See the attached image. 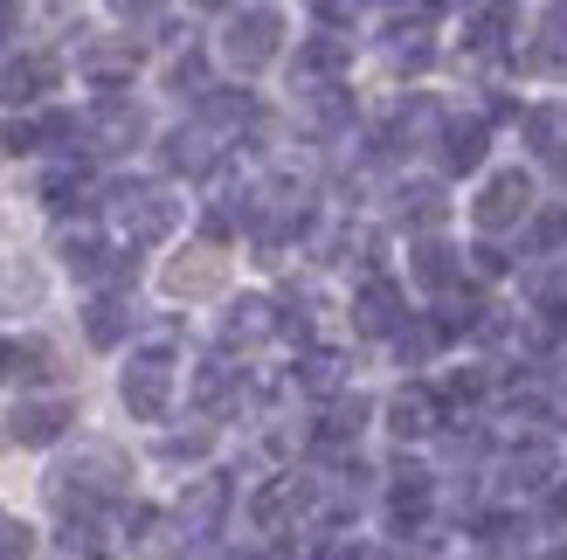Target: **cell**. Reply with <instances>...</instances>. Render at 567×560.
<instances>
[{"label": "cell", "mask_w": 567, "mask_h": 560, "mask_svg": "<svg viewBox=\"0 0 567 560\" xmlns=\"http://www.w3.org/2000/svg\"><path fill=\"white\" fill-rule=\"evenodd\" d=\"M305 498H311V485H305V478H277V485L257 498V526H264V533H284V526L305 512Z\"/></svg>", "instance_id": "obj_24"}, {"label": "cell", "mask_w": 567, "mask_h": 560, "mask_svg": "<svg viewBox=\"0 0 567 560\" xmlns=\"http://www.w3.org/2000/svg\"><path fill=\"white\" fill-rule=\"evenodd\" d=\"M311 14H319L326 28H347V21L360 14V0H311Z\"/></svg>", "instance_id": "obj_40"}, {"label": "cell", "mask_w": 567, "mask_h": 560, "mask_svg": "<svg viewBox=\"0 0 567 560\" xmlns=\"http://www.w3.org/2000/svg\"><path fill=\"white\" fill-rule=\"evenodd\" d=\"M436 423H443V402H436V387H415V381H409L402 395L388 402V429L402 436V443H422V436H430Z\"/></svg>", "instance_id": "obj_18"}, {"label": "cell", "mask_w": 567, "mask_h": 560, "mask_svg": "<svg viewBox=\"0 0 567 560\" xmlns=\"http://www.w3.org/2000/svg\"><path fill=\"white\" fill-rule=\"evenodd\" d=\"M264 118V104L249 97V91H202V125H215V132H249Z\"/></svg>", "instance_id": "obj_23"}, {"label": "cell", "mask_w": 567, "mask_h": 560, "mask_svg": "<svg viewBox=\"0 0 567 560\" xmlns=\"http://www.w3.org/2000/svg\"><path fill=\"white\" fill-rule=\"evenodd\" d=\"M125 457L111 450V443H91V450H76L70 464H55V478H49V506L70 519V547L83 540H97V519L125 498Z\"/></svg>", "instance_id": "obj_1"}, {"label": "cell", "mask_w": 567, "mask_h": 560, "mask_svg": "<svg viewBox=\"0 0 567 560\" xmlns=\"http://www.w3.org/2000/svg\"><path fill=\"white\" fill-rule=\"evenodd\" d=\"M305 118H311V132H339L353 118V97L339 83H305Z\"/></svg>", "instance_id": "obj_29"}, {"label": "cell", "mask_w": 567, "mask_h": 560, "mask_svg": "<svg viewBox=\"0 0 567 560\" xmlns=\"http://www.w3.org/2000/svg\"><path fill=\"white\" fill-rule=\"evenodd\" d=\"M430 506H436V485H430V470L402 464V470H394V485H388V519H394V533H415V526L430 519Z\"/></svg>", "instance_id": "obj_15"}, {"label": "cell", "mask_w": 567, "mask_h": 560, "mask_svg": "<svg viewBox=\"0 0 567 560\" xmlns=\"http://www.w3.org/2000/svg\"><path fill=\"white\" fill-rule=\"evenodd\" d=\"M360 429H367V395H332L326 415H319V443L339 450V443H353Z\"/></svg>", "instance_id": "obj_28"}, {"label": "cell", "mask_w": 567, "mask_h": 560, "mask_svg": "<svg viewBox=\"0 0 567 560\" xmlns=\"http://www.w3.org/2000/svg\"><path fill=\"white\" fill-rule=\"evenodd\" d=\"M111 221L125 229L132 249H153L181 229V201L166 187H146V180H125V187H111Z\"/></svg>", "instance_id": "obj_2"}, {"label": "cell", "mask_w": 567, "mask_h": 560, "mask_svg": "<svg viewBox=\"0 0 567 560\" xmlns=\"http://www.w3.org/2000/svg\"><path fill=\"white\" fill-rule=\"evenodd\" d=\"M70 423H76V402L49 395V402H21V408H14V415H8V436L21 443V450H49V443L70 436Z\"/></svg>", "instance_id": "obj_11"}, {"label": "cell", "mask_w": 567, "mask_h": 560, "mask_svg": "<svg viewBox=\"0 0 567 560\" xmlns=\"http://www.w3.org/2000/svg\"><path fill=\"white\" fill-rule=\"evenodd\" d=\"M55 346L49 340H0V381H49Z\"/></svg>", "instance_id": "obj_22"}, {"label": "cell", "mask_w": 567, "mask_h": 560, "mask_svg": "<svg viewBox=\"0 0 567 560\" xmlns=\"http://www.w3.org/2000/svg\"><path fill=\"white\" fill-rule=\"evenodd\" d=\"M55 83H63V63H55L49 49H21L0 63V104L8 111H28V104H42Z\"/></svg>", "instance_id": "obj_8"}, {"label": "cell", "mask_w": 567, "mask_h": 560, "mask_svg": "<svg viewBox=\"0 0 567 560\" xmlns=\"http://www.w3.org/2000/svg\"><path fill=\"white\" fill-rule=\"evenodd\" d=\"M14 28H21V0H0V42H8Z\"/></svg>", "instance_id": "obj_44"}, {"label": "cell", "mask_w": 567, "mask_h": 560, "mask_svg": "<svg viewBox=\"0 0 567 560\" xmlns=\"http://www.w3.org/2000/svg\"><path fill=\"white\" fill-rule=\"evenodd\" d=\"M298 381H305V387H339V360H332V353H311L305 367H298Z\"/></svg>", "instance_id": "obj_39"}, {"label": "cell", "mask_w": 567, "mask_h": 560, "mask_svg": "<svg viewBox=\"0 0 567 560\" xmlns=\"http://www.w3.org/2000/svg\"><path fill=\"white\" fill-rule=\"evenodd\" d=\"M547 512H554V519H567V478L554 485V498H547Z\"/></svg>", "instance_id": "obj_45"}, {"label": "cell", "mask_w": 567, "mask_h": 560, "mask_svg": "<svg viewBox=\"0 0 567 560\" xmlns=\"http://www.w3.org/2000/svg\"><path fill=\"white\" fill-rule=\"evenodd\" d=\"M208 450V429H194V436H166V457H202Z\"/></svg>", "instance_id": "obj_41"}, {"label": "cell", "mask_w": 567, "mask_h": 560, "mask_svg": "<svg viewBox=\"0 0 567 560\" xmlns=\"http://www.w3.org/2000/svg\"><path fill=\"white\" fill-rule=\"evenodd\" d=\"M83 332H91V346H118L125 340V332H132V304L125 298H91V304H83Z\"/></svg>", "instance_id": "obj_27"}, {"label": "cell", "mask_w": 567, "mask_h": 560, "mask_svg": "<svg viewBox=\"0 0 567 560\" xmlns=\"http://www.w3.org/2000/svg\"><path fill=\"white\" fill-rule=\"evenodd\" d=\"M526 146H533V159H540L554 180H567V104L526 111Z\"/></svg>", "instance_id": "obj_16"}, {"label": "cell", "mask_w": 567, "mask_h": 560, "mask_svg": "<svg viewBox=\"0 0 567 560\" xmlns=\"http://www.w3.org/2000/svg\"><path fill=\"white\" fill-rule=\"evenodd\" d=\"M83 138H91V153H132L138 138H146V111L125 91H104L91 104V118H83Z\"/></svg>", "instance_id": "obj_7"}, {"label": "cell", "mask_w": 567, "mask_h": 560, "mask_svg": "<svg viewBox=\"0 0 567 560\" xmlns=\"http://www.w3.org/2000/svg\"><path fill=\"white\" fill-rule=\"evenodd\" d=\"M492 153V125L485 118H443L436 125V166L443 174H477Z\"/></svg>", "instance_id": "obj_14"}, {"label": "cell", "mask_w": 567, "mask_h": 560, "mask_svg": "<svg viewBox=\"0 0 567 560\" xmlns=\"http://www.w3.org/2000/svg\"><path fill=\"white\" fill-rule=\"evenodd\" d=\"M194 402H202L208 415L236 402V367H229V360H208V367H202V374H194Z\"/></svg>", "instance_id": "obj_34"}, {"label": "cell", "mask_w": 567, "mask_h": 560, "mask_svg": "<svg viewBox=\"0 0 567 560\" xmlns=\"http://www.w3.org/2000/svg\"><path fill=\"white\" fill-rule=\"evenodd\" d=\"M409 270H415V284H422V291H450V284L464 277L457 249H450V242H436V236H430V242H415V263H409Z\"/></svg>", "instance_id": "obj_26"}, {"label": "cell", "mask_w": 567, "mask_h": 560, "mask_svg": "<svg viewBox=\"0 0 567 560\" xmlns=\"http://www.w3.org/2000/svg\"><path fill=\"white\" fill-rule=\"evenodd\" d=\"M554 340H567V298H540L526 319V346H554Z\"/></svg>", "instance_id": "obj_35"}, {"label": "cell", "mask_w": 567, "mask_h": 560, "mask_svg": "<svg viewBox=\"0 0 567 560\" xmlns=\"http://www.w3.org/2000/svg\"><path fill=\"white\" fill-rule=\"evenodd\" d=\"M194 8H229V0H194Z\"/></svg>", "instance_id": "obj_47"}, {"label": "cell", "mask_w": 567, "mask_h": 560, "mask_svg": "<svg viewBox=\"0 0 567 560\" xmlns=\"http://www.w3.org/2000/svg\"><path fill=\"white\" fill-rule=\"evenodd\" d=\"M526 70H533V76H567V0H554V8L533 21Z\"/></svg>", "instance_id": "obj_17"}, {"label": "cell", "mask_w": 567, "mask_h": 560, "mask_svg": "<svg viewBox=\"0 0 567 560\" xmlns=\"http://www.w3.org/2000/svg\"><path fill=\"white\" fill-rule=\"evenodd\" d=\"M63 270L83 277V284H104V291H125L132 277H138L132 249H111V242H97L91 229H63Z\"/></svg>", "instance_id": "obj_5"}, {"label": "cell", "mask_w": 567, "mask_h": 560, "mask_svg": "<svg viewBox=\"0 0 567 560\" xmlns=\"http://www.w3.org/2000/svg\"><path fill=\"white\" fill-rule=\"evenodd\" d=\"M104 8L118 14V21H146V14H153V0H104Z\"/></svg>", "instance_id": "obj_42"}, {"label": "cell", "mask_w": 567, "mask_h": 560, "mask_svg": "<svg viewBox=\"0 0 567 560\" xmlns=\"http://www.w3.org/2000/svg\"><path fill=\"white\" fill-rule=\"evenodd\" d=\"M471 257H477V270H485V277H505V249H471Z\"/></svg>", "instance_id": "obj_43"}, {"label": "cell", "mask_w": 567, "mask_h": 560, "mask_svg": "<svg viewBox=\"0 0 567 560\" xmlns=\"http://www.w3.org/2000/svg\"><path fill=\"white\" fill-rule=\"evenodd\" d=\"M166 91H181V97H202V91H208V63H202V49L174 55V70H166Z\"/></svg>", "instance_id": "obj_36"}, {"label": "cell", "mask_w": 567, "mask_h": 560, "mask_svg": "<svg viewBox=\"0 0 567 560\" xmlns=\"http://www.w3.org/2000/svg\"><path fill=\"white\" fill-rule=\"evenodd\" d=\"M560 242H567V215L554 208V215H540V229L526 236V249H533V257H560Z\"/></svg>", "instance_id": "obj_38"}, {"label": "cell", "mask_w": 567, "mask_h": 560, "mask_svg": "<svg viewBox=\"0 0 567 560\" xmlns=\"http://www.w3.org/2000/svg\"><path fill=\"white\" fill-rule=\"evenodd\" d=\"M277 332V304L270 298H243L229 304V319H221V346H257Z\"/></svg>", "instance_id": "obj_21"}, {"label": "cell", "mask_w": 567, "mask_h": 560, "mask_svg": "<svg viewBox=\"0 0 567 560\" xmlns=\"http://www.w3.org/2000/svg\"><path fill=\"white\" fill-rule=\"evenodd\" d=\"M394 215H402L409 229H436L443 221V187L436 180H409L402 194H394Z\"/></svg>", "instance_id": "obj_30"}, {"label": "cell", "mask_w": 567, "mask_h": 560, "mask_svg": "<svg viewBox=\"0 0 567 560\" xmlns=\"http://www.w3.org/2000/svg\"><path fill=\"white\" fill-rule=\"evenodd\" d=\"M0 560H35V533L14 512H0Z\"/></svg>", "instance_id": "obj_37"}, {"label": "cell", "mask_w": 567, "mask_h": 560, "mask_svg": "<svg viewBox=\"0 0 567 560\" xmlns=\"http://www.w3.org/2000/svg\"><path fill=\"white\" fill-rule=\"evenodd\" d=\"M132 70H138V42H91V49H83V76H91L97 91L132 83Z\"/></svg>", "instance_id": "obj_20"}, {"label": "cell", "mask_w": 567, "mask_h": 560, "mask_svg": "<svg viewBox=\"0 0 567 560\" xmlns=\"http://www.w3.org/2000/svg\"><path fill=\"white\" fill-rule=\"evenodd\" d=\"M42 201L55 208V215H83V208H91V166H83V159H70V166H55V174L42 180Z\"/></svg>", "instance_id": "obj_25"}, {"label": "cell", "mask_w": 567, "mask_h": 560, "mask_svg": "<svg viewBox=\"0 0 567 560\" xmlns=\"http://www.w3.org/2000/svg\"><path fill=\"white\" fill-rule=\"evenodd\" d=\"M332 560H374V553H367V547H360V540H347V547H339V553H332Z\"/></svg>", "instance_id": "obj_46"}, {"label": "cell", "mask_w": 567, "mask_h": 560, "mask_svg": "<svg viewBox=\"0 0 567 560\" xmlns=\"http://www.w3.org/2000/svg\"><path fill=\"white\" fill-rule=\"evenodd\" d=\"M409 325V298L394 277H367V284L353 291V332H367V340H394V332Z\"/></svg>", "instance_id": "obj_9"}, {"label": "cell", "mask_w": 567, "mask_h": 560, "mask_svg": "<svg viewBox=\"0 0 567 560\" xmlns=\"http://www.w3.org/2000/svg\"><path fill=\"white\" fill-rule=\"evenodd\" d=\"M347 63H353V42L339 35V28L298 42V83H339V70H347Z\"/></svg>", "instance_id": "obj_19"}, {"label": "cell", "mask_w": 567, "mask_h": 560, "mask_svg": "<svg viewBox=\"0 0 567 560\" xmlns=\"http://www.w3.org/2000/svg\"><path fill=\"white\" fill-rule=\"evenodd\" d=\"M159 159H166V174H187V180H202V174H215V166H221V132L194 118V125H181V132H166Z\"/></svg>", "instance_id": "obj_12"}, {"label": "cell", "mask_w": 567, "mask_h": 560, "mask_svg": "<svg viewBox=\"0 0 567 560\" xmlns=\"http://www.w3.org/2000/svg\"><path fill=\"white\" fill-rule=\"evenodd\" d=\"M554 478V450L540 443V450H533V443H519L513 457H505V485L513 491H533V485H547Z\"/></svg>", "instance_id": "obj_33"}, {"label": "cell", "mask_w": 567, "mask_h": 560, "mask_svg": "<svg viewBox=\"0 0 567 560\" xmlns=\"http://www.w3.org/2000/svg\"><path fill=\"white\" fill-rule=\"evenodd\" d=\"M229 498H236V485L221 478V470H208V478H194L187 485V498H181V533L187 540H215L221 533V519H229Z\"/></svg>", "instance_id": "obj_10"}, {"label": "cell", "mask_w": 567, "mask_h": 560, "mask_svg": "<svg viewBox=\"0 0 567 560\" xmlns=\"http://www.w3.org/2000/svg\"><path fill=\"white\" fill-rule=\"evenodd\" d=\"M547 560H567V547H560V553H547Z\"/></svg>", "instance_id": "obj_48"}, {"label": "cell", "mask_w": 567, "mask_h": 560, "mask_svg": "<svg viewBox=\"0 0 567 560\" xmlns=\"http://www.w3.org/2000/svg\"><path fill=\"white\" fill-rule=\"evenodd\" d=\"M471 215H477V229H485V236L519 229V221L533 215V174H519V166H505V174H492L485 187H477Z\"/></svg>", "instance_id": "obj_6"}, {"label": "cell", "mask_w": 567, "mask_h": 560, "mask_svg": "<svg viewBox=\"0 0 567 560\" xmlns=\"http://www.w3.org/2000/svg\"><path fill=\"white\" fill-rule=\"evenodd\" d=\"M215 284H221V263L208 257V249H194V257H181L174 270H166V291H174V298H202Z\"/></svg>", "instance_id": "obj_31"}, {"label": "cell", "mask_w": 567, "mask_h": 560, "mask_svg": "<svg viewBox=\"0 0 567 560\" xmlns=\"http://www.w3.org/2000/svg\"><path fill=\"white\" fill-rule=\"evenodd\" d=\"M221 55H229V70H243V76L270 70L277 55H284V8H270V0L236 8L229 28H221Z\"/></svg>", "instance_id": "obj_3"}, {"label": "cell", "mask_w": 567, "mask_h": 560, "mask_svg": "<svg viewBox=\"0 0 567 560\" xmlns=\"http://www.w3.org/2000/svg\"><path fill=\"white\" fill-rule=\"evenodd\" d=\"M430 21H394L388 28V55H394V70H422L430 63Z\"/></svg>", "instance_id": "obj_32"}, {"label": "cell", "mask_w": 567, "mask_h": 560, "mask_svg": "<svg viewBox=\"0 0 567 560\" xmlns=\"http://www.w3.org/2000/svg\"><path fill=\"white\" fill-rule=\"evenodd\" d=\"M125 408L138 415V423H159L166 408H174V346H146V353H132V367H125Z\"/></svg>", "instance_id": "obj_4"}, {"label": "cell", "mask_w": 567, "mask_h": 560, "mask_svg": "<svg viewBox=\"0 0 567 560\" xmlns=\"http://www.w3.org/2000/svg\"><path fill=\"white\" fill-rule=\"evenodd\" d=\"M513 35H519V0H485V8H471L464 21V49L498 63V55H513Z\"/></svg>", "instance_id": "obj_13"}]
</instances>
